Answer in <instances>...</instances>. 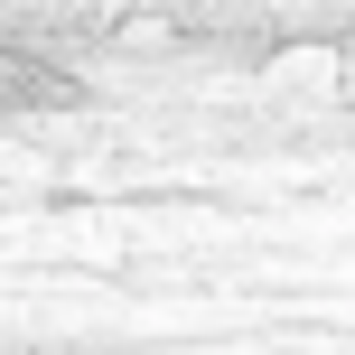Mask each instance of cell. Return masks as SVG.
I'll use <instances>...</instances> for the list:
<instances>
[{
    "label": "cell",
    "instance_id": "1",
    "mask_svg": "<svg viewBox=\"0 0 355 355\" xmlns=\"http://www.w3.org/2000/svg\"><path fill=\"white\" fill-rule=\"evenodd\" d=\"M75 75L56 66L47 47H37V37H0V103L10 112H37V103H75Z\"/></svg>",
    "mask_w": 355,
    "mask_h": 355
},
{
    "label": "cell",
    "instance_id": "2",
    "mask_svg": "<svg viewBox=\"0 0 355 355\" xmlns=\"http://www.w3.org/2000/svg\"><path fill=\"white\" fill-rule=\"evenodd\" d=\"M271 19H290V28H318V37H337V28H355V0H271Z\"/></svg>",
    "mask_w": 355,
    "mask_h": 355
}]
</instances>
